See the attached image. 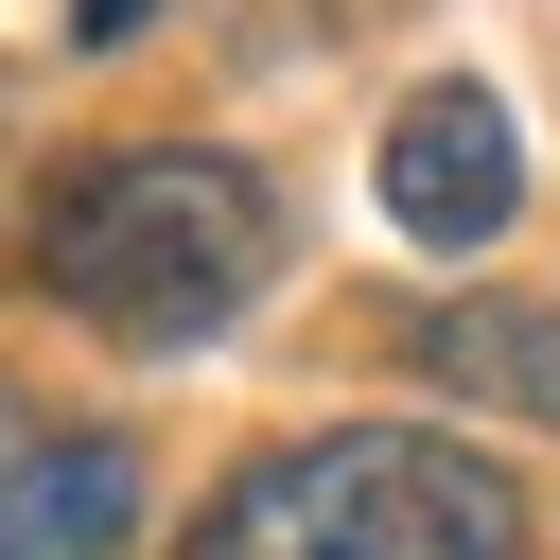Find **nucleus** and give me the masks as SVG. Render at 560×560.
I'll use <instances>...</instances> for the list:
<instances>
[{
	"label": "nucleus",
	"mask_w": 560,
	"mask_h": 560,
	"mask_svg": "<svg viewBox=\"0 0 560 560\" xmlns=\"http://www.w3.org/2000/svg\"><path fill=\"white\" fill-rule=\"evenodd\" d=\"M280 262H298V228L245 140H105V158H52L18 210V280L140 368L228 350L280 298Z\"/></svg>",
	"instance_id": "f257e3e1"
},
{
	"label": "nucleus",
	"mask_w": 560,
	"mask_h": 560,
	"mask_svg": "<svg viewBox=\"0 0 560 560\" xmlns=\"http://www.w3.org/2000/svg\"><path fill=\"white\" fill-rule=\"evenodd\" d=\"M525 472L490 438H438V420H315V438H262L175 560H525Z\"/></svg>",
	"instance_id": "f03ea898"
},
{
	"label": "nucleus",
	"mask_w": 560,
	"mask_h": 560,
	"mask_svg": "<svg viewBox=\"0 0 560 560\" xmlns=\"http://www.w3.org/2000/svg\"><path fill=\"white\" fill-rule=\"evenodd\" d=\"M368 192H385V228H402L420 262H490L508 210H525V122H508V88H402V122L368 140Z\"/></svg>",
	"instance_id": "7ed1b4c3"
},
{
	"label": "nucleus",
	"mask_w": 560,
	"mask_h": 560,
	"mask_svg": "<svg viewBox=\"0 0 560 560\" xmlns=\"http://www.w3.org/2000/svg\"><path fill=\"white\" fill-rule=\"evenodd\" d=\"M158 472L122 420H0V560H140Z\"/></svg>",
	"instance_id": "20e7f679"
},
{
	"label": "nucleus",
	"mask_w": 560,
	"mask_h": 560,
	"mask_svg": "<svg viewBox=\"0 0 560 560\" xmlns=\"http://www.w3.org/2000/svg\"><path fill=\"white\" fill-rule=\"evenodd\" d=\"M402 368H420V385H455V402H508V420H542V438H560V315H525V298H438V315L402 332Z\"/></svg>",
	"instance_id": "39448f33"
},
{
	"label": "nucleus",
	"mask_w": 560,
	"mask_h": 560,
	"mask_svg": "<svg viewBox=\"0 0 560 560\" xmlns=\"http://www.w3.org/2000/svg\"><path fill=\"white\" fill-rule=\"evenodd\" d=\"M70 35H88V52H122V35H158V0H70Z\"/></svg>",
	"instance_id": "423d86ee"
}]
</instances>
